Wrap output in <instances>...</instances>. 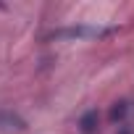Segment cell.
I'll use <instances>...</instances> for the list:
<instances>
[{
    "instance_id": "cell-1",
    "label": "cell",
    "mask_w": 134,
    "mask_h": 134,
    "mask_svg": "<svg viewBox=\"0 0 134 134\" xmlns=\"http://www.w3.org/2000/svg\"><path fill=\"white\" fill-rule=\"evenodd\" d=\"M116 26H69V29H58L53 32L55 40H90V37H108L113 34Z\"/></svg>"
},
{
    "instance_id": "cell-2",
    "label": "cell",
    "mask_w": 134,
    "mask_h": 134,
    "mask_svg": "<svg viewBox=\"0 0 134 134\" xmlns=\"http://www.w3.org/2000/svg\"><path fill=\"white\" fill-rule=\"evenodd\" d=\"M79 134H97L100 131V113L92 108V110H87V113H82V118H79Z\"/></svg>"
},
{
    "instance_id": "cell-3",
    "label": "cell",
    "mask_w": 134,
    "mask_h": 134,
    "mask_svg": "<svg viewBox=\"0 0 134 134\" xmlns=\"http://www.w3.org/2000/svg\"><path fill=\"white\" fill-rule=\"evenodd\" d=\"M0 129L5 131H26V121L11 110H0Z\"/></svg>"
},
{
    "instance_id": "cell-4",
    "label": "cell",
    "mask_w": 134,
    "mask_h": 134,
    "mask_svg": "<svg viewBox=\"0 0 134 134\" xmlns=\"http://www.w3.org/2000/svg\"><path fill=\"white\" fill-rule=\"evenodd\" d=\"M129 110H131V105H129L126 100H118V103H113V105H110V113H108L110 124H116V126L126 124V116H129Z\"/></svg>"
},
{
    "instance_id": "cell-5",
    "label": "cell",
    "mask_w": 134,
    "mask_h": 134,
    "mask_svg": "<svg viewBox=\"0 0 134 134\" xmlns=\"http://www.w3.org/2000/svg\"><path fill=\"white\" fill-rule=\"evenodd\" d=\"M116 134H134V126H129V124H121Z\"/></svg>"
}]
</instances>
